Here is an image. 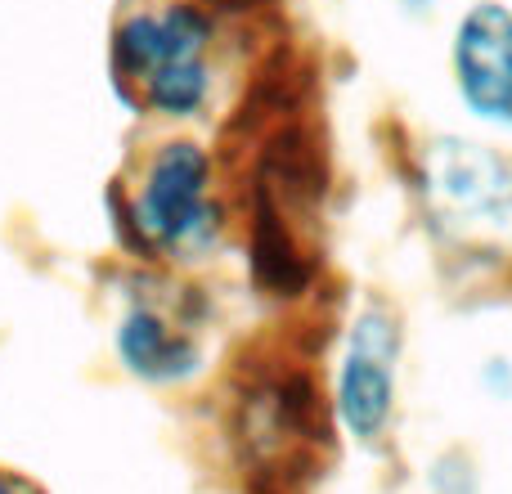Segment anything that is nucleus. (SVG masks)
Masks as SVG:
<instances>
[{
  "mask_svg": "<svg viewBox=\"0 0 512 494\" xmlns=\"http://www.w3.org/2000/svg\"><path fill=\"white\" fill-rule=\"evenodd\" d=\"M400 328L387 306H364L346 324L333 369V418L351 441H378L396 414Z\"/></svg>",
  "mask_w": 512,
  "mask_h": 494,
  "instance_id": "20e7f679",
  "label": "nucleus"
},
{
  "mask_svg": "<svg viewBox=\"0 0 512 494\" xmlns=\"http://www.w3.org/2000/svg\"><path fill=\"white\" fill-rule=\"evenodd\" d=\"M454 81L477 117L512 126V9H468L454 32Z\"/></svg>",
  "mask_w": 512,
  "mask_h": 494,
  "instance_id": "423d86ee",
  "label": "nucleus"
},
{
  "mask_svg": "<svg viewBox=\"0 0 512 494\" xmlns=\"http://www.w3.org/2000/svg\"><path fill=\"white\" fill-rule=\"evenodd\" d=\"M108 355L117 373L149 391H189L212 373V297L198 274L122 261L108 292Z\"/></svg>",
  "mask_w": 512,
  "mask_h": 494,
  "instance_id": "7ed1b4c3",
  "label": "nucleus"
},
{
  "mask_svg": "<svg viewBox=\"0 0 512 494\" xmlns=\"http://www.w3.org/2000/svg\"><path fill=\"white\" fill-rule=\"evenodd\" d=\"M423 189L432 198V212L450 230L512 234V167L499 153L477 149L463 140H445L427 153Z\"/></svg>",
  "mask_w": 512,
  "mask_h": 494,
  "instance_id": "39448f33",
  "label": "nucleus"
},
{
  "mask_svg": "<svg viewBox=\"0 0 512 494\" xmlns=\"http://www.w3.org/2000/svg\"><path fill=\"white\" fill-rule=\"evenodd\" d=\"M23 494H36V486H27V490H23Z\"/></svg>",
  "mask_w": 512,
  "mask_h": 494,
  "instance_id": "0eeeda50",
  "label": "nucleus"
},
{
  "mask_svg": "<svg viewBox=\"0 0 512 494\" xmlns=\"http://www.w3.org/2000/svg\"><path fill=\"white\" fill-rule=\"evenodd\" d=\"M104 68L113 95L144 131H203L230 86V5L117 0Z\"/></svg>",
  "mask_w": 512,
  "mask_h": 494,
  "instance_id": "f03ea898",
  "label": "nucleus"
},
{
  "mask_svg": "<svg viewBox=\"0 0 512 494\" xmlns=\"http://www.w3.org/2000/svg\"><path fill=\"white\" fill-rule=\"evenodd\" d=\"M225 5H230V0H225Z\"/></svg>",
  "mask_w": 512,
  "mask_h": 494,
  "instance_id": "6e6552de",
  "label": "nucleus"
},
{
  "mask_svg": "<svg viewBox=\"0 0 512 494\" xmlns=\"http://www.w3.org/2000/svg\"><path fill=\"white\" fill-rule=\"evenodd\" d=\"M104 207L122 261L203 274L230 247L225 162L207 131H144L108 180Z\"/></svg>",
  "mask_w": 512,
  "mask_h": 494,
  "instance_id": "f257e3e1",
  "label": "nucleus"
}]
</instances>
